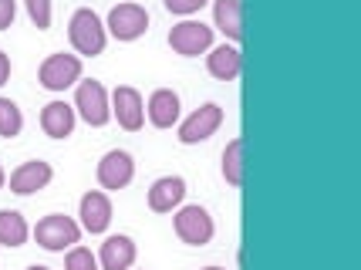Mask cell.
<instances>
[{"mask_svg": "<svg viewBox=\"0 0 361 270\" xmlns=\"http://www.w3.org/2000/svg\"><path fill=\"white\" fill-rule=\"evenodd\" d=\"M47 183H51V166H47L44 159H31V162H24V166H17L14 173H11V190H14L17 196L44 190Z\"/></svg>", "mask_w": 361, "mask_h": 270, "instance_id": "obj_11", "label": "cell"}, {"mask_svg": "<svg viewBox=\"0 0 361 270\" xmlns=\"http://www.w3.org/2000/svg\"><path fill=\"white\" fill-rule=\"evenodd\" d=\"M27 14L37 24V31L51 27V0H27Z\"/></svg>", "mask_w": 361, "mask_h": 270, "instance_id": "obj_23", "label": "cell"}, {"mask_svg": "<svg viewBox=\"0 0 361 270\" xmlns=\"http://www.w3.org/2000/svg\"><path fill=\"white\" fill-rule=\"evenodd\" d=\"M183 196H186V183L179 176H162L149 190V207L156 209V213H169L173 207L183 203Z\"/></svg>", "mask_w": 361, "mask_h": 270, "instance_id": "obj_12", "label": "cell"}, {"mask_svg": "<svg viewBox=\"0 0 361 270\" xmlns=\"http://www.w3.org/2000/svg\"><path fill=\"white\" fill-rule=\"evenodd\" d=\"M149 118H152V125H159V128L176 125V118H179V95L169 92V88L152 92V98H149Z\"/></svg>", "mask_w": 361, "mask_h": 270, "instance_id": "obj_17", "label": "cell"}, {"mask_svg": "<svg viewBox=\"0 0 361 270\" xmlns=\"http://www.w3.org/2000/svg\"><path fill=\"white\" fill-rule=\"evenodd\" d=\"M223 176H226L230 186L243 183V139H233L223 149Z\"/></svg>", "mask_w": 361, "mask_h": 270, "instance_id": "obj_20", "label": "cell"}, {"mask_svg": "<svg viewBox=\"0 0 361 270\" xmlns=\"http://www.w3.org/2000/svg\"><path fill=\"white\" fill-rule=\"evenodd\" d=\"M27 240V223L17 209H0V243L7 247H20Z\"/></svg>", "mask_w": 361, "mask_h": 270, "instance_id": "obj_19", "label": "cell"}, {"mask_svg": "<svg viewBox=\"0 0 361 270\" xmlns=\"http://www.w3.org/2000/svg\"><path fill=\"white\" fill-rule=\"evenodd\" d=\"M68 34H71V44H75L78 54L94 58V54L105 51V27H102V20H98L94 11H78V14L71 17Z\"/></svg>", "mask_w": 361, "mask_h": 270, "instance_id": "obj_1", "label": "cell"}, {"mask_svg": "<svg viewBox=\"0 0 361 270\" xmlns=\"http://www.w3.org/2000/svg\"><path fill=\"white\" fill-rule=\"evenodd\" d=\"M111 102H115L118 125L128 128V132H139L142 122H145V109H142V95H139V92H135V88H128V85H122V88H115Z\"/></svg>", "mask_w": 361, "mask_h": 270, "instance_id": "obj_10", "label": "cell"}, {"mask_svg": "<svg viewBox=\"0 0 361 270\" xmlns=\"http://www.w3.org/2000/svg\"><path fill=\"white\" fill-rule=\"evenodd\" d=\"M176 233H179L183 243L203 247V243L213 240V216L203 207H183L176 213Z\"/></svg>", "mask_w": 361, "mask_h": 270, "instance_id": "obj_3", "label": "cell"}, {"mask_svg": "<svg viewBox=\"0 0 361 270\" xmlns=\"http://www.w3.org/2000/svg\"><path fill=\"white\" fill-rule=\"evenodd\" d=\"M81 78V61L75 54H51L41 64V85L47 92H64L68 85H75Z\"/></svg>", "mask_w": 361, "mask_h": 270, "instance_id": "obj_5", "label": "cell"}, {"mask_svg": "<svg viewBox=\"0 0 361 270\" xmlns=\"http://www.w3.org/2000/svg\"><path fill=\"white\" fill-rule=\"evenodd\" d=\"M135 264V243L128 237H109L102 243V267L105 270H128Z\"/></svg>", "mask_w": 361, "mask_h": 270, "instance_id": "obj_15", "label": "cell"}, {"mask_svg": "<svg viewBox=\"0 0 361 270\" xmlns=\"http://www.w3.org/2000/svg\"><path fill=\"white\" fill-rule=\"evenodd\" d=\"M223 122V109L220 105H203V109H196L192 115H189L186 122H183V128H179V142L183 145H196L203 142V139H209L216 128H220Z\"/></svg>", "mask_w": 361, "mask_h": 270, "instance_id": "obj_8", "label": "cell"}, {"mask_svg": "<svg viewBox=\"0 0 361 270\" xmlns=\"http://www.w3.org/2000/svg\"><path fill=\"white\" fill-rule=\"evenodd\" d=\"M34 237L37 243L44 247V250H64V247H75L81 237L78 223L71 220V216H64V213H51L44 220L37 223V230H34Z\"/></svg>", "mask_w": 361, "mask_h": 270, "instance_id": "obj_2", "label": "cell"}, {"mask_svg": "<svg viewBox=\"0 0 361 270\" xmlns=\"http://www.w3.org/2000/svg\"><path fill=\"white\" fill-rule=\"evenodd\" d=\"M64 270H98V260H94L88 247H75L68 254V260H64Z\"/></svg>", "mask_w": 361, "mask_h": 270, "instance_id": "obj_22", "label": "cell"}, {"mask_svg": "<svg viewBox=\"0 0 361 270\" xmlns=\"http://www.w3.org/2000/svg\"><path fill=\"white\" fill-rule=\"evenodd\" d=\"M206 270H223V267H206Z\"/></svg>", "mask_w": 361, "mask_h": 270, "instance_id": "obj_29", "label": "cell"}, {"mask_svg": "<svg viewBox=\"0 0 361 270\" xmlns=\"http://www.w3.org/2000/svg\"><path fill=\"white\" fill-rule=\"evenodd\" d=\"M132 176H135V162L122 149L105 152V159L98 162V183L105 190H126L128 183H132Z\"/></svg>", "mask_w": 361, "mask_h": 270, "instance_id": "obj_9", "label": "cell"}, {"mask_svg": "<svg viewBox=\"0 0 361 270\" xmlns=\"http://www.w3.org/2000/svg\"><path fill=\"white\" fill-rule=\"evenodd\" d=\"M169 44H173L176 54L196 58L200 51H206L209 44H213V27H206L203 20H183V24H176L173 27Z\"/></svg>", "mask_w": 361, "mask_h": 270, "instance_id": "obj_4", "label": "cell"}, {"mask_svg": "<svg viewBox=\"0 0 361 270\" xmlns=\"http://www.w3.org/2000/svg\"><path fill=\"white\" fill-rule=\"evenodd\" d=\"M0 186H4V169H0Z\"/></svg>", "mask_w": 361, "mask_h": 270, "instance_id": "obj_28", "label": "cell"}, {"mask_svg": "<svg viewBox=\"0 0 361 270\" xmlns=\"http://www.w3.org/2000/svg\"><path fill=\"white\" fill-rule=\"evenodd\" d=\"M27 270H47V267H37V264H34V267H27Z\"/></svg>", "mask_w": 361, "mask_h": 270, "instance_id": "obj_27", "label": "cell"}, {"mask_svg": "<svg viewBox=\"0 0 361 270\" xmlns=\"http://www.w3.org/2000/svg\"><path fill=\"white\" fill-rule=\"evenodd\" d=\"M166 4V11H173V14H192V11H200L206 0H162Z\"/></svg>", "mask_w": 361, "mask_h": 270, "instance_id": "obj_24", "label": "cell"}, {"mask_svg": "<svg viewBox=\"0 0 361 270\" xmlns=\"http://www.w3.org/2000/svg\"><path fill=\"white\" fill-rule=\"evenodd\" d=\"M206 68H209V75H213V78L233 81L236 75H240V68H243L240 48H236V44H220V48H213V54H209Z\"/></svg>", "mask_w": 361, "mask_h": 270, "instance_id": "obj_16", "label": "cell"}, {"mask_svg": "<svg viewBox=\"0 0 361 270\" xmlns=\"http://www.w3.org/2000/svg\"><path fill=\"white\" fill-rule=\"evenodd\" d=\"M41 128H44L51 139L71 135V128H75V109L64 105V102H47L44 111H41Z\"/></svg>", "mask_w": 361, "mask_h": 270, "instance_id": "obj_14", "label": "cell"}, {"mask_svg": "<svg viewBox=\"0 0 361 270\" xmlns=\"http://www.w3.org/2000/svg\"><path fill=\"white\" fill-rule=\"evenodd\" d=\"M24 125V118H20V109H17L11 98H0V135H7V139H14L17 132Z\"/></svg>", "mask_w": 361, "mask_h": 270, "instance_id": "obj_21", "label": "cell"}, {"mask_svg": "<svg viewBox=\"0 0 361 270\" xmlns=\"http://www.w3.org/2000/svg\"><path fill=\"white\" fill-rule=\"evenodd\" d=\"M81 223L88 233H102L111 223V203L105 192H85L81 196Z\"/></svg>", "mask_w": 361, "mask_h": 270, "instance_id": "obj_13", "label": "cell"}, {"mask_svg": "<svg viewBox=\"0 0 361 270\" xmlns=\"http://www.w3.org/2000/svg\"><path fill=\"white\" fill-rule=\"evenodd\" d=\"M14 14H17L14 0H0V31H7V27L14 24Z\"/></svg>", "mask_w": 361, "mask_h": 270, "instance_id": "obj_25", "label": "cell"}, {"mask_svg": "<svg viewBox=\"0 0 361 270\" xmlns=\"http://www.w3.org/2000/svg\"><path fill=\"white\" fill-rule=\"evenodd\" d=\"M213 17H216V27H220L230 41H240L243 37V17H240V0H216L213 7Z\"/></svg>", "mask_w": 361, "mask_h": 270, "instance_id": "obj_18", "label": "cell"}, {"mask_svg": "<svg viewBox=\"0 0 361 270\" xmlns=\"http://www.w3.org/2000/svg\"><path fill=\"white\" fill-rule=\"evenodd\" d=\"M149 27V14H145V7L139 4H118V7H111L109 14V31L118 37V41H135L142 37Z\"/></svg>", "mask_w": 361, "mask_h": 270, "instance_id": "obj_6", "label": "cell"}, {"mask_svg": "<svg viewBox=\"0 0 361 270\" xmlns=\"http://www.w3.org/2000/svg\"><path fill=\"white\" fill-rule=\"evenodd\" d=\"M7 78H11V58H7V54L0 51V85H4Z\"/></svg>", "mask_w": 361, "mask_h": 270, "instance_id": "obj_26", "label": "cell"}, {"mask_svg": "<svg viewBox=\"0 0 361 270\" xmlns=\"http://www.w3.org/2000/svg\"><path fill=\"white\" fill-rule=\"evenodd\" d=\"M75 109L81 111V118H85L88 125H105L111 115L109 95H105V88H102L98 81H81L78 95H75Z\"/></svg>", "mask_w": 361, "mask_h": 270, "instance_id": "obj_7", "label": "cell"}]
</instances>
